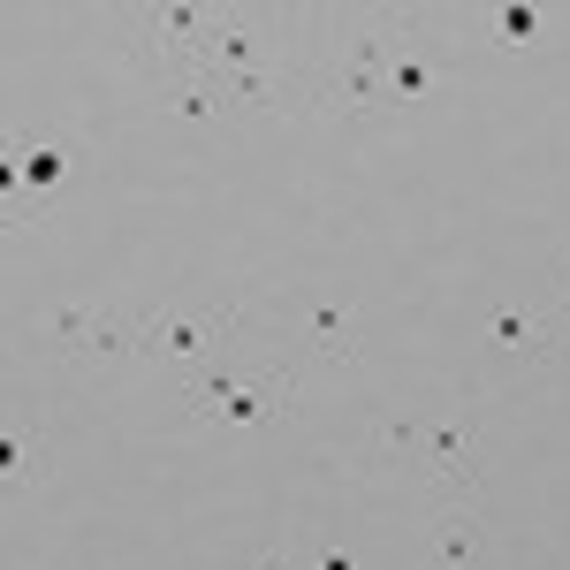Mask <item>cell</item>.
I'll return each instance as SVG.
<instances>
[{"instance_id":"6da1fadb","label":"cell","mask_w":570,"mask_h":570,"mask_svg":"<svg viewBox=\"0 0 570 570\" xmlns=\"http://www.w3.org/2000/svg\"><path fill=\"white\" fill-rule=\"evenodd\" d=\"M145 343L168 357H206V343H214V327L206 320H190V312H168V320H153L145 327Z\"/></svg>"},{"instance_id":"7a4b0ae2","label":"cell","mask_w":570,"mask_h":570,"mask_svg":"<svg viewBox=\"0 0 570 570\" xmlns=\"http://www.w3.org/2000/svg\"><path fill=\"white\" fill-rule=\"evenodd\" d=\"M16 176L31 183V190H53V183L69 176V153H61V145H53V137H31V145H23V160H16Z\"/></svg>"},{"instance_id":"3957f363","label":"cell","mask_w":570,"mask_h":570,"mask_svg":"<svg viewBox=\"0 0 570 570\" xmlns=\"http://www.w3.org/2000/svg\"><path fill=\"white\" fill-rule=\"evenodd\" d=\"M206 403H220L236 426H252V419H266V411H274V395L252 389V381H206Z\"/></svg>"},{"instance_id":"277c9868","label":"cell","mask_w":570,"mask_h":570,"mask_svg":"<svg viewBox=\"0 0 570 570\" xmlns=\"http://www.w3.org/2000/svg\"><path fill=\"white\" fill-rule=\"evenodd\" d=\"M434 570H480V540H472L464 518H449V525L434 532Z\"/></svg>"},{"instance_id":"5b68a950","label":"cell","mask_w":570,"mask_h":570,"mask_svg":"<svg viewBox=\"0 0 570 570\" xmlns=\"http://www.w3.org/2000/svg\"><path fill=\"white\" fill-rule=\"evenodd\" d=\"M487 335H494L502 351H532V343H540V312L532 305H502L494 320H487Z\"/></svg>"},{"instance_id":"8992f818","label":"cell","mask_w":570,"mask_h":570,"mask_svg":"<svg viewBox=\"0 0 570 570\" xmlns=\"http://www.w3.org/2000/svg\"><path fill=\"white\" fill-rule=\"evenodd\" d=\"M389 91L395 99H426V91H434V69H426L419 53H395L389 61Z\"/></svg>"},{"instance_id":"52a82bcc","label":"cell","mask_w":570,"mask_h":570,"mask_svg":"<svg viewBox=\"0 0 570 570\" xmlns=\"http://www.w3.org/2000/svg\"><path fill=\"white\" fill-rule=\"evenodd\" d=\"M494 31H502V39H532V31H540V8H525V0H518V8H502V16H494Z\"/></svg>"},{"instance_id":"ba28073f","label":"cell","mask_w":570,"mask_h":570,"mask_svg":"<svg viewBox=\"0 0 570 570\" xmlns=\"http://www.w3.org/2000/svg\"><path fill=\"white\" fill-rule=\"evenodd\" d=\"M312 335H320V351H343V312L320 305V312H312Z\"/></svg>"},{"instance_id":"9c48e42d","label":"cell","mask_w":570,"mask_h":570,"mask_svg":"<svg viewBox=\"0 0 570 570\" xmlns=\"http://www.w3.org/2000/svg\"><path fill=\"white\" fill-rule=\"evenodd\" d=\"M176 115H190V122H198V115H214V99H206V91H176Z\"/></svg>"},{"instance_id":"30bf717a","label":"cell","mask_w":570,"mask_h":570,"mask_svg":"<svg viewBox=\"0 0 570 570\" xmlns=\"http://www.w3.org/2000/svg\"><path fill=\"white\" fill-rule=\"evenodd\" d=\"M312 570H357V556H351V548H327V556H320Z\"/></svg>"},{"instance_id":"8fae6325","label":"cell","mask_w":570,"mask_h":570,"mask_svg":"<svg viewBox=\"0 0 570 570\" xmlns=\"http://www.w3.org/2000/svg\"><path fill=\"white\" fill-rule=\"evenodd\" d=\"M259 570H297V563H282V556H266V563Z\"/></svg>"}]
</instances>
